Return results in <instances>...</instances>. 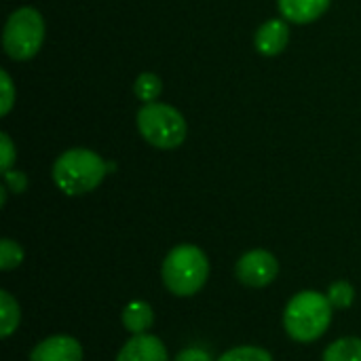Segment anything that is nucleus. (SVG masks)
I'll return each instance as SVG.
<instances>
[{"label": "nucleus", "mask_w": 361, "mask_h": 361, "mask_svg": "<svg viewBox=\"0 0 361 361\" xmlns=\"http://www.w3.org/2000/svg\"><path fill=\"white\" fill-rule=\"evenodd\" d=\"M108 173V163L93 150L72 148L57 157L53 165V182L68 197H80L95 190Z\"/></svg>", "instance_id": "obj_1"}, {"label": "nucleus", "mask_w": 361, "mask_h": 361, "mask_svg": "<svg viewBox=\"0 0 361 361\" xmlns=\"http://www.w3.org/2000/svg\"><path fill=\"white\" fill-rule=\"evenodd\" d=\"M332 311L334 307L328 296L313 290L298 292L283 311V328L296 343H315L328 332Z\"/></svg>", "instance_id": "obj_2"}, {"label": "nucleus", "mask_w": 361, "mask_h": 361, "mask_svg": "<svg viewBox=\"0 0 361 361\" xmlns=\"http://www.w3.org/2000/svg\"><path fill=\"white\" fill-rule=\"evenodd\" d=\"M163 286L178 298L195 296L209 277V260L205 252L192 243L176 245L163 260Z\"/></svg>", "instance_id": "obj_3"}, {"label": "nucleus", "mask_w": 361, "mask_h": 361, "mask_svg": "<svg viewBox=\"0 0 361 361\" xmlns=\"http://www.w3.org/2000/svg\"><path fill=\"white\" fill-rule=\"evenodd\" d=\"M137 129L142 137L161 150H173L184 144L188 127L180 110L167 104H144L137 110Z\"/></svg>", "instance_id": "obj_4"}, {"label": "nucleus", "mask_w": 361, "mask_h": 361, "mask_svg": "<svg viewBox=\"0 0 361 361\" xmlns=\"http://www.w3.org/2000/svg\"><path fill=\"white\" fill-rule=\"evenodd\" d=\"M44 40L42 15L32 6H21L11 13L2 32V47L6 55L15 61L32 59Z\"/></svg>", "instance_id": "obj_5"}, {"label": "nucleus", "mask_w": 361, "mask_h": 361, "mask_svg": "<svg viewBox=\"0 0 361 361\" xmlns=\"http://www.w3.org/2000/svg\"><path fill=\"white\" fill-rule=\"evenodd\" d=\"M235 275L247 288H267L277 279L279 262L267 250H252L239 258Z\"/></svg>", "instance_id": "obj_6"}, {"label": "nucleus", "mask_w": 361, "mask_h": 361, "mask_svg": "<svg viewBox=\"0 0 361 361\" xmlns=\"http://www.w3.org/2000/svg\"><path fill=\"white\" fill-rule=\"evenodd\" d=\"M30 361H82V347L66 334L49 336L32 349Z\"/></svg>", "instance_id": "obj_7"}, {"label": "nucleus", "mask_w": 361, "mask_h": 361, "mask_svg": "<svg viewBox=\"0 0 361 361\" xmlns=\"http://www.w3.org/2000/svg\"><path fill=\"white\" fill-rule=\"evenodd\" d=\"M116 361H169V355L161 338L152 334H135L121 347Z\"/></svg>", "instance_id": "obj_8"}, {"label": "nucleus", "mask_w": 361, "mask_h": 361, "mask_svg": "<svg viewBox=\"0 0 361 361\" xmlns=\"http://www.w3.org/2000/svg\"><path fill=\"white\" fill-rule=\"evenodd\" d=\"M288 40H290V27H288L286 19L264 21L254 36V44H256L258 53L267 55V57L279 55L288 47Z\"/></svg>", "instance_id": "obj_9"}, {"label": "nucleus", "mask_w": 361, "mask_h": 361, "mask_svg": "<svg viewBox=\"0 0 361 361\" xmlns=\"http://www.w3.org/2000/svg\"><path fill=\"white\" fill-rule=\"evenodd\" d=\"M330 2L332 0H277V6L286 21L313 23L330 8Z\"/></svg>", "instance_id": "obj_10"}, {"label": "nucleus", "mask_w": 361, "mask_h": 361, "mask_svg": "<svg viewBox=\"0 0 361 361\" xmlns=\"http://www.w3.org/2000/svg\"><path fill=\"white\" fill-rule=\"evenodd\" d=\"M121 319L129 334H146V330L154 324V311L146 300H133L125 307Z\"/></svg>", "instance_id": "obj_11"}, {"label": "nucleus", "mask_w": 361, "mask_h": 361, "mask_svg": "<svg viewBox=\"0 0 361 361\" xmlns=\"http://www.w3.org/2000/svg\"><path fill=\"white\" fill-rule=\"evenodd\" d=\"M19 322H21V309L17 300L6 290H2L0 292V336L2 338L13 336L15 330L19 328Z\"/></svg>", "instance_id": "obj_12"}, {"label": "nucleus", "mask_w": 361, "mask_h": 361, "mask_svg": "<svg viewBox=\"0 0 361 361\" xmlns=\"http://www.w3.org/2000/svg\"><path fill=\"white\" fill-rule=\"evenodd\" d=\"M322 361H361V338L347 336L334 341L326 351Z\"/></svg>", "instance_id": "obj_13"}, {"label": "nucleus", "mask_w": 361, "mask_h": 361, "mask_svg": "<svg viewBox=\"0 0 361 361\" xmlns=\"http://www.w3.org/2000/svg\"><path fill=\"white\" fill-rule=\"evenodd\" d=\"M133 91H135V97L146 102V104H152L157 102V97L161 95L163 91V82L157 74L152 72H144L135 78V85H133Z\"/></svg>", "instance_id": "obj_14"}, {"label": "nucleus", "mask_w": 361, "mask_h": 361, "mask_svg": "<svg viewBox=\"0 0 361 361\" xmlns=\"http://www.w3.org/2000/svg\"><path fill=\"white\" fill-rule=\"evenodd\" d=\"M326 296H328V300L332 302L334 309L345 311V309H351V305L355 300V290H353V286L349 281H336V283L330 286Z\"/></svg>", "instance_id": "obj_15"}, {"label": "nucleus", "mask_w": 361, "mask_h": 361, "mask_svg": "<svg viewBox=\"0 0 361 361\" xmlns=\"http://www.w3.org/2000/svg\"><path fill=\"white\" fill-rule=\"evenodd\" d=\"M23 262V250L13 239L0 241V271H13Z\"/></svg>", "instance_id": "obj_16"}, {"label": "nucleus", "mask_w": 361, "mask_h": 361, "mask_svg": "<svg viewBox=\"0 0 361 361\" xmlns=\"http://www.w3.org/2000/svg\"><path fill=\"white\" fill-rule=\"evenodd\" d=\"M218 361H273V357L269 351H264L260 347L243 345V347H235V349L226 351Z\"/></svg>", "instance_id": "obj_17"}, {"label": "nucleus", "mask_w": 361, "mask_h": 361, "mask_svg": "<svg viewBox=\"0 0 361 361\" xmlns=\"http://www.w3.org/2000/svg\"><path fill=\"white\" fill-rule=\"evenodd\" d=\"M0 91H2V97H0V114L6 116L15 104V85L8 76L6 70L0 72Z\"/></svg>", "instance_id": "obj_18"}, {"label": "nucleus", "mask_w": 361, "mask_h": 361, "mask_svg": "<svg viewBox=\"0 0 361 361\" xmlns=\"http://www.w3.org/2000/svg\"><path fill=\"white\" fill-rule=\"evenodd\" d=\"M15 146L8 137V133H0V169L2 173H6L8 169H13V163H15Z\"/></svg>", "instance_id": "obj_19"}, {"label": "nucleus", "mask_w": 361, "mask_h": 361, "mask_svg": "<svg viewBox=\"0 0 361 361\" xmlns=\"http://www.w3.org/2000/svg\"><path fill=\"white\" fill-rule=\"evenodd\" d=\"M4 186H6L11 192L21 195V192H25V188H27V176H25L23 171L8 169V171L4 173Z\"/></svg>", "instance_id": "obj_20"}, {"label": "nucleus", "mask_w": 361, "mask_h": 361, "mask_svg": "<svg viewBox=\"0 0 361 361\" xmlns=\"http://www.w3.org/2000/svg\"><path fill=\"white\" fill-rule=\"evenodd\" d=\"M173 361H214V360H212V355H209L207 351H203V349H199V347H190V349L180 351V353H178V357H176Z\"/></svg>", "instance_id": "obj_21"}, {"label": "nucleus", "mask_w": 361, "mask_h": 361, "mask_svg": "<svg viewBox=\"0 0 361 361\" xmlns=\"http://www.w3.org/2000/svg\"><path fill=\"white\" fill-rule=\"evenodd\" d=\"M4 203H6V186L0 188V205H4Z\"/></svg>", "instance_id": "obj_22"}]
</instances>
